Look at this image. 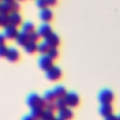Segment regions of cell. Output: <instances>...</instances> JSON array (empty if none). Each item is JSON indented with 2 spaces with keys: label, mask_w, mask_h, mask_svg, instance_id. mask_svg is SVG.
<instances>
[{
  "label": "cell",
  "mask_w": 120,
  "mask_h": 120,
  "mask_svg": "<svg viewBox=\"0 0 120 120\" xmlns=\"http://www.w3.org/2000/svg\"><path fill=\"white\" fill-rule=\"evenodd\" d=\"M16 42H17V44L19 45V46H22V47H23L28 41H29V38H28V34H26V33H24V32H22V31H20V33H19V35L17 36V38H16Z\"/></svg>",
  "instance_id": "cell-15"
},
{
  "label": "cell",
  "mask_w": 120,
  "mask_h": 120,
  "mask_svg": "<svg viewBox=\"0 0 120 120\" xmlns=\"http://www.w3.org/2000/svg\"><path fill=\"white\" fill-rule=\"evenodd\" d=\"M22 120H36V119H35L31 114H29V115H25V116H23Z\"/></svg>",
  "instance_id": "cell-34"
},
{
  "label": "cell",
  "mask_w": 120,
  "mask_h": 120,
  "mask_svg": "<svg viewBox=\"0 0 120 120\" xmlns=\"http://www.w3.org/2000/svg\"><path fill=\"white\" fill-rule=\"evenodd\" d=\"M38 65L42 70L47 71L50 68L53 66V60L48 54H42L38 59Z\"/></svg>",
  "instance_id": "cell-5"
},
{
  "label": "cell",
  "mask_w": 120,
  "mask_h": 120,
  "mask_svg": "<svg viewBox=\"0 0 120 120\" xmlns=\"http://www.w3.org/2000/svg\"><path fill=\"white\" fill-rule=\"evenodd\" d=\"M98 99L100 104H108L112 103L114 100V94L110 89H102L98 96Z\"/></svg>",
  "instance_id": "cell-3"
},
{
  "label": "cell",
  "mask_w": 120,
  "mask_h": 120,
  "mask_svg": "<svg viewBox=\"0 0 120 120\" xmlns=\"http://www.w3.org/2000/svg\"><path fill=\"white\" fill-rule=\"evenodd\" d=\"M45 110H49V111L54 112V111L56 110L54 102H47V103H46V106H45Z\"/></svg>",
  "instance_id": "cell-29"
},
{
  "label": "cell",
  "mask_w": 120,
  "mask_h": 120,
  "mask_svg": "<svg viewBox=\"0 0 120 120\" xmlns=\"http://www.w3.org/2000/svg\"><path fill=\"white\" fill-rule=\"evenodd\" d=\"M23 50L28 54H34V53L38 52V43L33 42V41H28L23 46Z\"/></svg>",
  "instance_id": "cell-14"
},
{
  "label": "cell",
  "mask_w": 120,
  "mask_h": 120,
  "mask_svg": "<svg viewBox=\"0 0 120 120\" xmlns=\"http://www.w3.org/2000/svg\"><path fill=\"white\" fill-rule=\"evenodd\" d=\"M39 19L43 22H50L52 18H53V13H52V10L49 8H43V9H40L39 11Z\"/></svg>",
  "instance_id": "cell-8"
},
{
  "label": "cell",
  "mask_w": 120,
  "mask_h": 120,
  "mask_svg": "<svg viewBox=\"0 0 120 120\" xmlns=\"http://www.w3.org/2000/svg\"><path fill=\"white\" fill-rule=\"evenodd\" d=\"M46 103L47 102L44 100V98L36 93H31L26 98V104L31 109H35V108L45 109Z\"/></svg>",
  "instance_id": "cell-1"
},
{
  "label": "cell",
  "mask_w": 120,
  "mask_h": 120,
  "mask_svg": "<svg viewBox=\"0 0 120 120\" xmlns=\"http://www.w3.org/2000/svg\"><path fill=\"white\" fill-rule=\"evenodd\" d=\"M45 76L49 81L57 82L62 78V70L59 67L53 65L47 71H45Z\"/></svg>",
  "instance_id": "cell-2"
},
{
  "label": "cell",
  "mask_w": 120,
  "mask_h": 120,
  "mask_svg": "<svg viewBox=\"0 0 120 120\" xmlns=\"http://www.w3.org/2000/svg\"><path fill=\"white\" fill-rule=\"evenodd\" d=\"M21 31L24 32L26 34H30V33L36 31L35 30V24L32 22H24L21 25Z\"/></svg>",
  "instance_id": "cell-16"
},
{
  "label": "cell",
  "mask_w": 120,
  "mask_h": 120,
  "mask_svg": "<svg viewBox=\"0 0 120 120\" xmlns=\"http://www.w3.org/2000/svg\"><path fill=\"white\" fill-rule=\"evenodd\" d=\"M8 17H9V24L14 25V26H17V27L19 25H22V15L19 13V11L10 12L8 14Z\"/></svg>",
  "instance_id": "cell-10"
},
{
  "label": "cell",
  "mask_w": 120,
  "mask_h": 120,
  "mask_svg": "<svg viewBox=\"0 0 120 120\" xmlns=\"http://www.w3.org/2000/svg\"><path fill=\"white\" fill-rule=\"evenodd\" d=\"M47 54L54 61V60H56V59L58 58V56H59V51H58L57 48L52 47V48H50V50H49V52H48Z\"/></svg>",
  "instance_id": "cell-24"
},
{
  "label": "cell",
  "mask_w": 120,
  "mask_h": 120,
  "mask_svg": "<svg viewBox=\"0 0 120 120\" xmlns=\"http://www.w3.org/2000/svg\"><path fill=\"white\" fill-rule=\"evenodd\" d=\"M42 98H44V100L46 102H54L55 99H56V96H55L53 90H47V91H45Z\"/></svg>",
  "instance_id": "cell-19"
},
{
  "label": "cell",
  "mask_w": 120,
  "mask_h": 120,
  "mask_svg": "<svg viewBox=\"0 0 120 120\" xmlns=\"http://www.w3.org/2000/svg\"><path fill=\"white\" fill-rule=\"evenodd\" d=\"M54 120H63V119H62V118H60V117H58V116H57V117H55V119H54Z\"/></svg>",
  "instance_id": "cell-36"
},
{
  "label": "cell",
  "mask_w": 120,
  "mask_h": 120,
  "mask_svg": "<svg viewBox=\"0 0 120 120\" xmlns=\"http://www.w3.org/2000/svg\"><path fill=\"white\" fill-rule=\"evenodd\" d=\"M6 58H7L8 61L15 63V62H18L20 60L21 53H20L19 50L16 47L10 46V47H8V52H7V54H6Z\"/></svg>",
  "instance_id": "cell-7"
},
{
  "label": "cell",
  "mask_w": 120,
  "mask_h": 120,
  "mask_svg": "<svg viewBox=\"0 0 120 120\" xmlns=\"http://www.w3.org/2000/svg\"><path fill=\"white\" fill-rule=\"evenodd\" d=\"M104 120H117V116H115V115L112 114V115H110V116L105 117V119H104Z\"/></svg>",
  "instance_id": "cell-33"
},
{
  "label": "cell",
  "mask_w": 120,
  "mask_h": 120,
  "mask_svg": "<svg viewBox=\"0 0 120 120\" xmlns=\"http://www.w3.org/2000/svg\"><path fill=\"white\" fill-rule=\"evenodd\" d=\"M43 112H44V109H41V108H35V109H31V112H30V114L35 118V119H40L42 114H43Z\"/></svg>",
  "instance_id": "cell-23"
},
{
  "label": "cell",
  "mask_w": 120,
  "mask_h": 120,
  "mask_svg": "<svg viewBox=\"0 0 120 120\" xmlns=\"http://www.w3.org/2000/svg\"><path fill=\"white\" fill-rule=\"evenodd\" d=\"M36 120H40V119H36Z\"/></svg>",
  "instance_id": "cell-40"
},
{
  "label": "cell",
  "mask_w": 120,
  "mask_h": 120,
  "mask_svg": "<svg viewBox=\"0 0 120 120\" xmlns=\"http://www.w3.org/2000/svg\"><path fill=\"white\" fill-rule=\"evenodd\" d=\"M2 1H3V0H0V3H1V2H2Z\"/></svg>",
  "instance_id": "cell-38"
},
{
  "label": "cell",
  "mask_w": 120,
  "mask_h": 120,
  "mask_svg": "<svg viewBox=\"0 0 120 120\" xmlns=\"http://www.w3.org/2000/svg\"><path fill=\"white\" fill-rule=\"evenodd\" d=\"M53 92L56 96V98H65V96L67 95V90L66 88L63 86V85H56L53 87Z\"/></svg>",
  "instance_id": "cell-18"
},
{
  "label": "cell",
  "mask_w": 120,
  "mask_h": 120,
  "mask_svg": "<svg viewBox=\"0 0 120 120\" xmlns=\"http://www.w3.org/2000/svg\"><path fill=\"white\" fill-rule=\"evenodd\" d=\"M117 120H120V114H119V115H117Z\"/></svg>",
  "instance_id": "cell-37"
},
{
  "label": "cell",
  "mask_w": 120,
  "mask_h": 120,
  "mask_svg": "<svg viewBox=\"0 0 120 120\" xmlns=\"http://www.w3.org/2000/svg\"><path fill=\"white\" fill-rule=\"evenodd\" d=\"M57 112H58L57 116L62 118L63 120H72L74 117V112H73L72 109L69 107H66V108L61 109Z\"/></svg>",
  "instance_id": "cell-9"
},
{
  "label": "cell",
  "mask_w": 120,
  "mask_h": 120,
  "mask_svg": "<svg viewBox=\"0 0 120 120\" xmlns=\"http://www.w3.org/2000/svg\"><path fill=\"white\" fill-rule=\"evenodd\" d=\"M0 17H1V15H0ZM0 26H1V22H0Z\"/></svg>",
  "instance_id": "cell-39"
},
{
  "label": "cell",
  "mask_w": 120,
  "mask_h": 120,
  "mask_svg": "<svg viewBox=\"0 0 120 120\" xmlns=\"http://www.w3.org/2000/svg\"><path fill=\"white\" fill-rule=\"evenodd\" d=\"M11 12L10 3L1 2L0 3V14H9Z\"/></svg>",
  "instance_id": "cell-20"
},
{
  "label": "cell",
  "mask_w": 120,
  "mask_h": 120,
  "mask_svg": "<svg viewBox=\"0 0 120 120\" xmlns=\"http://www.w3.org/2000/svg\"><path fill=\"white\" fill-rule=\"evenodd\" d=\"M18 1H22V0H18Z\"/></svg>",
  "instance_id": "cell-41"
},
{
  "label": "cell",
  "mask_w": 120,
  "mask_h": 120,
  "mask_svg": "<svg viewBox=\"0 0 120 120\" xmlns=\"http://www.w3.org/2000/svg\"><path fill=\"white\" fill-rule=\"evenodd\" d=\"M35 3H36V6L38 8H40V9H43V8H48L47 0H35Z\"/></svg>",
  "instance_id": "cell-27"
},
{
  "label": "cell",
  "mask_w": 120,
  "mask_h": 120,
  "mask_svg": "<svg viewBox=\"0 0 120 120\" xmlns=\"http://www.w3.org/2000/svg\"><path fill=\"white\" fill-rule=\"evenodd\" d=\"M6 40H7V38H5L4 34L3 33H0V46L5 45L6 44Z\"/></svg>",
  "instance_id": "cell-31"
},
{
  "label": "cell",
  "mask_w": 120,
  "mask_h": 120,
  "mask_svg": "<svg viewBox=\"0 0 120 120\" xmlns=\"http://www.w3.org/2000/svg\"><path fill=\"white\" fill-rule=\"evenodd\" d=\"M7 52H8V47L6 45L0 46V57H6Z\"/></svg>",
  "instance_id": "cell-30"
},
{
  "label": "cell",
  "mask_w": 120,
  "mask_h": 120,
  "mask_svg": "<svg viewBox=\"0 0 120 120\" xmlns=\"http://www.w3.org/2000/svg\"><path fill=\"white\" fill-rule=\"evenodd\" d=\"M0 22H1V26L6 27L9 24V17L8 14H0Z\"/></svg>",
  "instance_id": "cell-25"
},
{
  "label": "cell",
  "mask_w": 120,
  "mask_h": 120,
  "mask_svg": "<svg viewBox=\"0 0 120 120\" xmlns=\"http://www.w3.org/2000/svg\"><path fill=\"white\" fill-rule=\"evenodd\" d=\"M50 46H49V44L45 41V40H43V41H40L39 43H38V52L39 53V54H47L48 53V52H49V50H50Z\"/></svg>",
  "instance_id": "cell-17"
},
{
  "label": "cell",
  "mask_w": 120,
  "mask_h": 120,
  "mask_svg": "<svg viewBox=\"0 0 120 120\" xmlns=\"http://www.w3.org/2000/svg\"><path fill=\"white\" fill-rule=\"evenodd\" d=\"M10 8H11V12L13 11H19L20 9V4L18 3V1H13L10 3Z\"/></svg>",
  "instance_id": "cell-28"
},
{
  "label": "cell",
  "mask_w": 120,
  "mask_h": 120,
  "mask_svg": "<svg viewBox=\"0 0 120 120\" xmlns=\"http://www.w3.org/2000/svg\"><path fill=\"white\" fill-rule=\"evenodd\" d=\"M44 40L49 44V46H50L51 48H52V47L57 48V47L60 45V38H59V36H58L57 34H55V33H53V32H52Z\"/></svg>",
  "instance_id": "cell-12"
},
{
  "label": "cell",
  "mask_w": 120,
  "mask_h": 120,
  "mask_svg": "<svg viewBox=\"0 0 120 120\" xmlns=\"http://www.w3.org/2000/svg\"><path fill=\"white\" fill-rule=\"evenodd\" d=\"M98 112H99V114L102 115V116L105 118V117L110 116V115L112 114V112H113V107H112V103L101 104V105L99 106Z\"/></svg>",
  "instance_id": "cell-13"
},
{
  "label": "cell",
  "mask_w": 120,
  "mask_h": 120,
  "mask_svg": "<svg viewBox=\"0 0 120 120\" xmlns=\"http://www.w3.org/2000/svg\"><path fill=\"white\" fill-rule=\"evenodd\" d=\"M28 38H29V41H33V42H38L40 38V36L38 35V33L37 31H34L30 34H28Z\"/></svg>",
  "instance_id": "cell-26"
},
{
  "label": "cell",
  "mask_w": 120,
  "mask_h": 120,
  "mask_svg": "<svg viewBox=\"0 0 120 120\" xmlns=\"http://www.w3.org/2000/svg\"><path fill=\"white\" fill-rule=\"evenodd\" d=\"M54 104H55V108L57 111L61 110V109H64L67 106V102H66V99L65 98H56L55 101H54Z\"/></svg>",
  "instance_id": "cell-22"
},
{
  "label": "cell",
  "mask_w": 120,
  "mask_h": 120,
  "mask_svg": "<svg viewBox=\"0 0 120 120\" xmlns=\"http://www.w3.org/2000/svg\"><path fill=\"white\" fill-rule=\"evenodd\" d=\"M37 32L38 33V35L40 36V38H42L45 39L52 31V27H51V25H50L49 23L43 22V23H41V24L38 26Z\"/></svg>",
  "instance_id": "cell-11"
},
{
  "label": "cell",
  "mask_w": 120,
  "mask_h": 120,
  "mask_svg": "<svg viewBox=\"0 0 120 120\" xmlns=\"http://www.w3.org/2000/svg\"><path fill=\"white\" fill-rule=\"evenodd\" d=\"M48 7H54L57 4V0H47Z\"/></svg>",
  "instance_id": "cell-32"
},
{
  "label": "cell",
  "mask_w": 120,
  "mask_h": 120,
  "mask_svg": "<svg viewBox=\"0 0 120 120\" xmlns=\"http://www.w3.org/2000/svg\"><path fill=\"white\" fill-rule=\"evenodd\" d=\"M55 117L56 116L54 115V112L44 109V112H43V114H42L40 120H54Z\"/></svg>",
  "instance_id": "cell-21"
},
{
  "label": "cell",
  "mask_w": 120,
  "mask_h": 120,
  "mask_svg": "<svg viewBox=\"0 0 120 120\" xmlns=\"http://www.w3.org/2000/svg\"><path fill=\"white\" fill-rule=\"evenodd\" d=\"M13 1H15V0H3L2 2H6V3H11V2H13Z\"/></svg>",
  "instance_id": "cell-35"
},
{
  "label": "cell",
  "mask_w": 120,
  "mask_h": 120,
  "mask_svg": "<svg viewBox=\"0 0 120 120\" xmlns=\"http://www.w3.org/2000/svg\"><path fill=\"white\" fill-rule=\"evenodd\" d=\"M65 99L67 102V106L71 109L78 107L81 102L79 95L75 92H68L67 95L65 96Z\"/></svg>",
  "instance_id": "cell-4"
},
{
  "label": "cell",
  "mask_w": 120,
  "mask_h": 120,
  "mask_svg": "<svg viewBox=\"0 0 120 120\" xmlns=\"http://www.w3.org/2000/svg\"><path fill=\"white\" fill-rule=\"evenodd\" d=\"M19 33H20V31L18 30L17 26H14V25H11V24H8V26L4 27V31H3V34H4L5 38L8 40L16 39Z\"/></svg>",
  "instance_id": "cell-6"
}]
</instances>
